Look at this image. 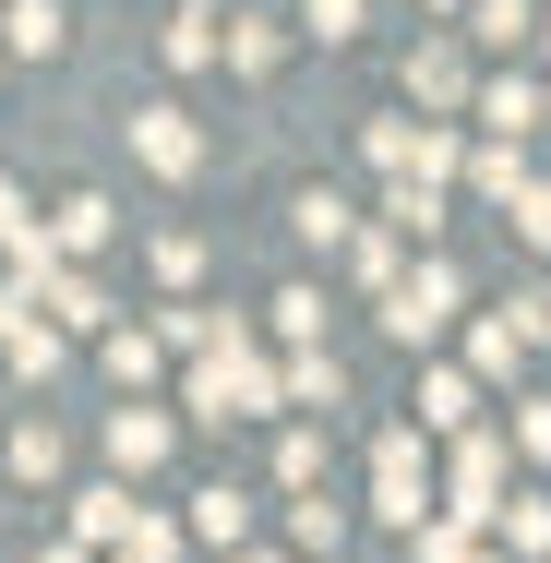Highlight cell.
Wrapping results in <instances>:
<instances>
[{
    "mask_svg": "<svg viewBox=\"0 0 551 563\" xmlns=\"http://www.w3.org/2000/svg\"><path fill=\"white\" fill-rule=\"evenodd\" d=\"M540 48H551V12H540Z\"/></svg>",
    "mask_w": 551,
    "mask_h": 563,
    "instance_id": "836d02e7",
    "label": "cell"
},
{
    "mask_svg": "<svg viewBox=\"0 0 551 563\" xmlns=\"http://www.w3.org/2000/svg\"><path fill=\"white\" fill-rule=\"evenodd\" d=\"M288 228H300L312 252H348V228H360V205H348V192H300V205H288Z\"/></svg>",
    "mask_w": 551,
    "mask_h": 563,
    "instance_id": "8fae6325",
    "label": "cell"
},
{
    "mask_svg": "<svg viewBox=\"0 0 551 563\" xmlns=\"http://www.w3.org/2000/svg\"><path fill=\"white\" fill-rule=\"evenodd\" d=\"M276 396H288V408H335V396H348V372L300 347V360H276Z\"/></svg>",
    "mask_w": 551,
    "mask_h": 563,
    "instance_id": "5bb4252c",
    "label": "cell"
},
{
    "mask_svg": "<svg viewBox=\"0 0 551 563\" xmlns=\"http://www.w3.org/2000/svg\"><path fill=\"white\" fill-rule=\"evenodd\" d=\"M540 300H551V288H540Z\"/></svg>",
    "mask_w": 551,
    "mask_h": 563,
    "instance_id": "d590c367",
    "label": "cell"
},
{
    "mask_svg": "<svg viewBox=\"0 0 551 563\" xmlns=\"http://www.w3.org/2000/svg\"><path fill=\"white\" fill-rule=\"evenodd\" d=\"M36 300H48L60 324H97V336H109V288H97L85 264H48V276H36Z\"/></svg>",
    "mask_w": 551,
    "mask_h": 563,
    "instance_id": "9c48e42d",
    "label": "cell"
},
{
    "mask_svg": "<svg viewBox=\"0 0 551 563\" xmlns=\"http://www.w3.org/2000/svg\"><path fill=\"white\" fill-rule=\"evenodd\" d=\"M109 455H120V467H132V479H144V467H168V420H156V408L132 396V408H120V420H109Z\"/></svg>",
    "mask_w": 551,
    "mask_h": 563,
    "instance_id": "30bf717a",
    "label": "cell"
},
{
    "mask_svg": "<svg viewBox=\"0 0 551 563\" xmlns=\"http://www.w3.org/2000/svg\"><path fill=\"white\" fill-rule=\"evenodd\" d=\"M455 180H480V205H516V180H528V144H480Z\"/></svg>",
    "mask_w": 551,
    "mask_h": 563,
    "instance_id": "ac0fdd59",
    "label": "cell"
},
{
    "mask_svg": "<svg viewBox=\"0 0 551 563\" xmlns=\"http://www.w3.org/2000/svg\"><path fill=\"white\" fill-rule=\"evenodd\" d=\"M217 60H228V73H276V60H288V36L240 12V24H228V36H217Z\"/></svg>",
    "mask_w": 551,
    "mask_h": 563,
    "instance_id": "d6986e66",
    "label": "cell"
},
{
    "mask_svg": "<svg viewBox=\"0 0 551 563\" xmlns=\"http://www.w3.org/2000/svg\"><path fill=\"white\" fill-rule=\"evenodd\" d=\"M300 36H324V48H348V36H360V0H300Z\"/></svg>",
    "mask_w": 551,
    "mask_h": 563,
    "instance_id": "4316f807",
    "label": "cell"
},
{
    "mask_svg": "<svg viewBox=\"0 0 551 563\" xmlns=\"http://www.w3.org/2000/svg\"><path fill=\"white\" fill-rule=\"evenodd\" d=\"M0 36H12L24 60H48V48L73 36V12H60V0H12V12H0Z\"/></svg>",
    "mask_w": 551,
    "mask_h": 563,
    "instance_id": "7c38bea8",
    "label": "cell"
},
{
    "mask_svg": "<svg viewBox=\"0 0 551 563\" xmlns=\"http://www.w3.org/2000/svg\"><path fill=\"white\" fill-rule=\"evenodd\" d=\"M516 455H551V396H528V408H516Z\"/></svg>",
    "mask_w": 551,
    "mask_h": 563,
    "instance_id": "d6a6232c",
    "label": "cell"
},
{
    "mask_svg": "<svg viewBox=\"0 0 551 563\" xmlns=\"http://www.w3.org/2000/svg\"><path fill=\"white\" fill-rule=\"evenodd\" d=\"M132 516H144V504H120V492H85V540H132Z\"/></svg>",
    "mask_w": 551,
    "mask_h": 563,
    "instance_id": "4dcf8cb0",
    "label": "cell"
},
{
    "mask_svg": "<svg viewBox=\"0 0 551 563\" xmlns=\"http://www.w3.org/2000/svg\"><path fill=\"white\" fill-rule=\"evenodd\" d=\"M156 360H168V347L144 336V324H109V372H120V384H132V396L156 384Z\"/></svg>",
    "mask_w": 551,
    "mask_h": 563,
    "instance_id": "ffe728a7",
    "label": "cell"
},
{
    "mask_svg": "<svg viewBox=\"0 0 551 563\" xmlns=\"http://www.w3.org/2000/svg\"><path fill=\"white\" fill-rule=\"evenodd\" d=\"M396 85H408V109H432V120H455L467 97H480L467 48H443V36H420V48H408V73H396Z\"/></svg>",
    "mask_w": 551,
    "mask_h": 563,
    "instance_id": "5b68a950",
    "label": "cell"
},
{
    "mask_svg": "<svg viewBox=\"0 0 551 563\" xmlns=\"http://www.w3.org/2000/svg\"><path fill=\"white\" fill-rule=\"evenodd\" d=\"M12 467H24V479H60V432H48V420H24V432H12Z\"/></svg>",
    "mask_w": 551,
    "mask_h": 563,
    "instance_id": "cb8c5ba5",
    "label": "cell"
},
{
    "mask_svg": "<svg viewBox=\"0 0 551 563\" xmlns=\"http://www.w3.org/2000/svg\"><path fill=\"white\" fill-rule=\"evenodd\" d=\"M467 36L480 48H528L540 36V0H467Z\"/></svg>",
    "mask_w": 551,
    "mask_h": 563,
    "instance_id": "4fadbf2b",
    "label": "cell"
},
{
    "mask_svg": "<svg viewBox=\"0 0 551 563\" xmlns=\"http://www.w3.org/2000/svg\"><path fill=\"white\" fill-rule=\"evenodd\" d=\"M12 372H60V324H24L12 336Z\"/></svg>",
    "mask_w": 551,
    "mask_h": 563,
    "instance_id": "1f68e13d",
    "label": "cell"
},
{
    "mask_svg": "<svg viewBox=\"0 0 551 563\" xmlns=\"http://www.w3.org/2000/svg\"><path fill=\"white\" fill-rule=\"evenodd\" d=\"M348 276H360V288L384 300V288L408 276V240H396V228H384V217H360V228H348Z\"/></svg>",
    "mask_w": 551,
    "mask_h": 563,
    "instance_id": "ba28073f",
    "label": "cell"
},
{
    "mask_svg": "<svg viewBox=\"0 0 551 563\" xmlns=\"http://www.w3.org/2000/svg\"><path fill=\"white\" fill-rule=\"evenodd\" d=\"M372 516L432 528V467H420V432H384V444H372Z\"/></svg>",
    "mask_w": 551,
    "mask_h": 563,
    "instance_id": "3957f363",
    "label": "cell"
},
{
    "mask_svg": "<svg viewBox=\"0 0 551 563\" xmlns=\"http://www.w3.org/2000/svg\"><path fill=\"white\" fill-rule=\"evenodd\" d=\"M540 97H551V85H528V73H492V85L467 97V120H480L492 144H528V132H540Z\"/></svg>",
    "mask_w": 551,
    "mask_h": 563,
    "instance_id": "52a82bcc",
    "label": "cell"
},
{
    "mask_svg": "<svg viewBox=\"0 0 551 563\" xmlns=\"http://www.w3.org/2000/svg\"><path fill=\"white\" fill-rule=\"evenodd\" d=\"M551 336V300H504L467 324V372H528V347Z\"/></svg>",
    "mask_w": 551,
    "mask_h": 563,
    "instance_id": "277c9868",
    "label": "cell"
},
{
    "mask_svg": "<svg viewBox=\"0 0 551 563\" xmlns=\"http://www.w3.org/2000/svg\"><path fill=\"white\" fill-rule=\"evenodd\" d=\"M132 156H144L156 180H192V168H205V132H192V120L156 97V109H132Z\"/></svg>",
    "mask_w": 551,
    "mask_h": 563,
    "instance_id": "8992f818",
    "label": "cell"
},
{
    "mask_svg": "<svg viewBox=\"0 0 551 563\" xmlns=\"http://www.w3.org/2000/svg\"><path fill=\"white\" fill-rule=\"evenodd\" d=\"M288 540H300V552H335V540H348V516H335V504H288Z\"/></svg>",
    "mask_w": 551,
    "mask_h": 563,
    "instance_id": "484cf974",
    "label": "cell"
},
{
    "mask_svg": "<svg viewBox=\"0 0 551 563\" xmlns=\"http://www.w3.org/2000/svg\"><path fill=\"white\" fill-rule=\"evenodd\" d=\"M455 300H467V288H455V264H443V252H420V264L384 288V336H396V347H432L443 324H455Z\"/></svg>",
    "mask_w": 551,
    "mask_h": 563,
    "instance_id": "6da1fadb",
    "label": "cell"
},
{
    "mask_svg": "<svg viewBox=\"0 0 551 563\" xmlns=\"http://www.w3.org/2000/svg\"><path fill=\"white\" fill-rule=\"evenodd\" d=\"M276 336L312 347V336H324V300H312V288H276Z\"/></svg>",
    "mask_w": 551,
    "mask_h": 563,
    "instance_id": "603a6c76",
    "label": "cell"
},
{
    "mask_svg": "<svg viewBox=\"0 0 551 563\" xmlns=\"http://www.w3.org/2000/svg\"><path fill=\"white\" fill-rule=\"evenodd\" d=\"M504 479H516V444L504 432H455V492H443L455 528H492L504 516Z\"/></svg>",
    "mask_w": 551,
    "mask_h": 563,
    "instance_id": "7a4b0ae2",
    "label": "cell"
},
{
    "mask_svg": "<svg viewBox=\"0 0 551 563\" xmlns=\"http://www.w3.org/2000/svg\"><path fill=\"white\" fill-rule=\"evenodd\" d=\"M492 540H504V563H551V504H504Z\"/></svg>",
    "mask_w": 551,
    "mask_h": 563,
    "instance_id": "e0dca14e",
    "label": "cell"
},
{
    "mask_svg": "<svg viewBox=\"0 0 551 563\" xmlns=\"http://www.w3.org/2000/svg\"><path fill=\"white\" fill-rule=\"evenodd\" d=\"M192 12H217V0H192Z\"/></svg>",
    "mask_w": 551,
    "mask_h": 563,
    "instance_id": "e575fe53",
    "label": "cell"
},
{
    "mask_svg": "<svg viewBox=\"0 0 551 563\" xmlns=\"http://www.w3.org/2000/svg\"><path fill=\"white\" fill-rule=\"evenodd\" d=\"M156 276H168V288H192V276H205V240H192V228H168V240H156Z\"/></svg>",
    "mask_w": 551,
    "mask_h": 563,
    "instance_id": "f546056e",
    "label": "cell"
},
{
    "mask_svg": "<svg viewBox=\"0 0 551 563\" xmlns=\"http://www.w3.org/2000/svg\"><path fill=\"white\" fill-rule=\"evenodd\" d=\"M109 205H97V192H73V205H60V228H48V252H60V264H73V252H109Z\"/></svg>",
    "mask_w": 551,
    "mask_h": 563,
    "instance_id": "2e32d148",
    "label": "cell"
},
{
    "mask_svg": "<svg viewBox=\"0 0 551 563\" xmlns=\"http://www.w3.org/2000/svg\"><path fill=\"white\" fill-rule=\"evenodd\" d=\"M420 563H480V528H455V516H432V528H420Z\"/></svg>",
    "mask_w": 551,
    "mask_h": 563,
    "instance_id": "f1b7e54d",
    "label": "cell"
},
{
    "mask_svg": "<svg viewBox=\"0 0 551 563\" xmlns=\"http://www.w3.org/2000/svg\"><path fill=\"white\" fill-rule=\"evenodd\" d=\"M192 528H205V540H217V552H228V540L252 528V504H240V492H205V504H192Z\"/></svg>",
    "mask_w": 551,
    "mask_h": 563,
    "instance_id": "83f0119b",
    "label": "cell"
},
{
    "mask_svg": "<svg viewBox=\"0 0 551 563\" xmlns=\"http://www.w3.org/2000/svg\"><path fill=\"white\" fill-rule=\"evenodd\" d=\"M276 479L312 492V479H324V432H288V444H276Z\"/></svg>",
    "mask_w": 551,
    "mask_h": 563,
    "instance_id": "d4e9b609",
    "label": "cell"
},
{
    "mask_svg": "<svg viewBox=\"0 0 551 563\" xmlns=\"http://www.w3.org/2000/svg\"><path fill=\"white\" fill-rule=\"evenodd\" d=\"M504 228H516L528 252H551V180H516V205H504Z\"/></svg>",
    "mask_w": 551,
    "mask_h": 563,
    "instance_id": "44dd1931",
    "label": "cell"
},
{
    "mask_svg": "<svg viewBox=\"0 0 551 563\" xmlns=\"http://www.w3.org/2000/svg\"><path fill=\"white\" fill-rule=\"evenodd\" d=\"M168 60L205 73V60H217V12H180V24H168Z\"/></svg>",
    "mask_w": 551,
    "mask_h": 563,
    "instance_id": "7402d4cb",
    "label": "cell"
},
{
    "mask_svg": "<svg viewBox=\"0 0 551 563\" xmlns=\"http://www.w3.org/2000/svg\"><path fill=\"white\" fill-rule=\"evenodd\" d=\"M467 420H480V384L467 372H432L420 384V432H467Z\"/></svg>",
    "mask_w": 551,
    "mask_h": 563,
    "instance_id": "9a60e30c",
    "label": "cell"
}]
</instances>
